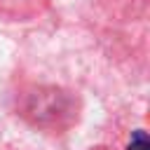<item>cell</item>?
<instances>
[{"mask_svg":"<svg viewBox=\"0 0 150 150\" xmlns=\"http://www.w3.org/2000/svg\"><path fill=\"white\" fill-rule=\"evenodd\" d=\"M134 138H136V143H131L129 150H148V141H145V134H143L141 129L134 134Z\"/></svg>","mask_w":150,"mask_h":150,"instance_id":"1","label":"cell"}]
</instances>
